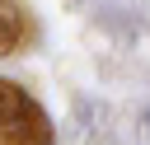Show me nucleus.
Masks as SVG:
<instances>
[{
	"label": "nucleus",
	"mask_w": 150,
	"mask_h": 145,
	"mask_svg": "<svg viewBox=\"0 0 150 145\" xmlns=\"http://www.w3.org/2000/svg\"><path fill=\"white\" fill-rule=\"evenodd\" d=\"M145 126H150V112H145Z\"/></svg>",
	"instance_id": "obj_1"
}]
</instances>
